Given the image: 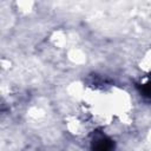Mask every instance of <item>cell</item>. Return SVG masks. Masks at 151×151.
<instances>
[{"mask_svg":"<svg viewBox=\"0 0 151 151\" xmlns=\"http://www.w3.org/2000/svg\"><path fill=\"white\" fill-rule=\"evenodd\" d=\"M137 88L144 98L151 100V78H146L145 80L137 84Z\"/></svg>","mask_w":151,"mask_h":151,"instance_id":"7a4b0ae2","label":"cell"},{"mask_svg":"<svg viewBox=\"0 0 151 151\" xmlns=\"http://www.w3.org/2000/svg\"><path fill=\"white\" fill-rule=\"evenodd\" d=\"M114 143L113 140L105 134H96L91 142V151H113Z\"/></svg>","mask_w":151,"mask_h":151,"instance_id":"6da1fadb","label":"cell"}]
</instances>
